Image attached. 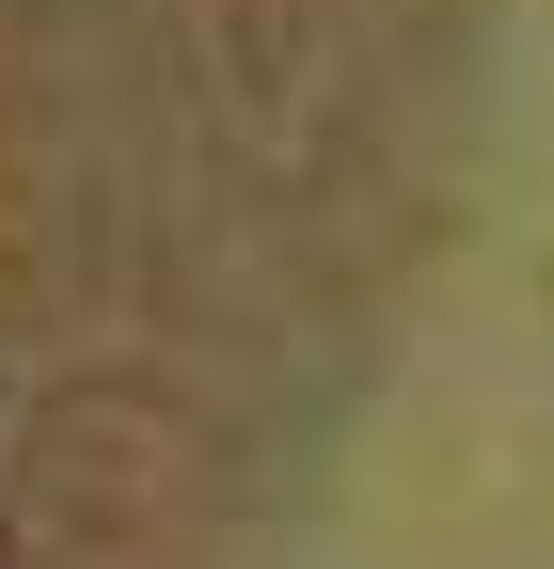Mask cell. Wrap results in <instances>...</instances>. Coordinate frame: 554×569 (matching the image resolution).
Returning a JSON list of instances; mask_svg holds the SVG:
<instances>
[{
  "label": "cell",
  "mask_w": 554,
  "mask_h": 569,
  "mask_svg": "<svg viewBox=\"0 0 554 569\" xmlns=\"http://www.w3.org/2000/svg\"><path fill=\"white\" fill-rule=\"evenodd\" d=\"M475 111L492 0H0V569H286Z\"/></svg>",
  "instance_id": "obj_1"
}]
</instances>
